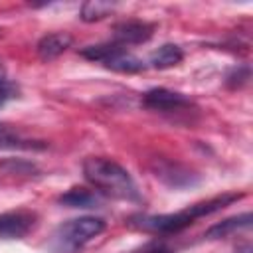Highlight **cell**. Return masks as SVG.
<instances>
[{"label":"cell","mask_w":253,"mask_h":253,"mask_svg":"<svg viewBox=\"0 0 253 253\" xmlns=\"http://www.w3.org/2000/svg\"><path fill=\"white\" fill-rule=\"evenodd\" d=\"M83 176L99 194L126 202H140V192L128 170L111 158L89 156L83 162Z\"/></svg>","instance_id":"obj_1"},{"label":"cell","mask_w":253,"mask_h":253,"mask_svg":"<svg viewBox=\"0 0 253 253\" xmlns=\"http://www.w3.org/2000/svg\"><path fill=\"white\" fill-rule=\"evenodd\" d=\"M103 231H105V219L95 215H83L61 223L55 229L51 243L59 253H75Z\"/></svg>","instance_id":"obj_2"},{"label":"cell","mask_w":253,"mask_h":253,"mask_svg":"<svg viewBox=\"0 0 253 253\" xmlns=\"http://www.w3.org/2000/svg\"><path fill=\"white\" fill-rule=\"evenodd\" d=\"M192 101L186 95L178 91H170L166 87H154L142 95V107L156 113H174V111L188 109Z\"/></svg>","instance_id":"obj_3"},{"label":"cell","mask_w":253,"mask_h":253,"mask_svg":"<svg viewBox=\"0 0 253 253\" xmlns=\"http://www.w3.org/2000/svg\"><path fill=\"white\" fill-rule=\"evenodd\" d=\"M152 34H154V24L144 20H123L113 26V42L123 47L144 43L152 38Z\"/></svg>","instance_id":"obj_4"},{"label":"cell","mask_w":253,"mask_h":253,"mask_svg":"<svg viewBox=\"0 0 253 253\" xmlns=\"http://www.w3.org/2000/svg\"><path fill=\"white\" fill-rule=\"evenodd\" d=\"M36 225V213L28 210H16L0 213V239H22Z\"/></svg>","instance_id":"obj_5"},{"label":"cell","mask_w":253,"mask_h":253,"mask_svg":"<svg viewBox=\"0 0 253 253\" xmlns=\"http://www.w3.org/2000/svg\"><path fill=\"white\" fill-rule=\"evenodd\" d=\"M71 43H73V38L67 32H51V34H45L40 38L36 51L42 61H51V59L59 57L65 49H69Z\"/></svg>","instance_id":"obj_6"},{"label":"cell","mask_w":253,"mask_h":253,"mask_svg":"<svg viewBox=\"0 0 253 253\" xmlns=\"http://www.w3.org/2000/svg\"><path fill=\"white\" fill-rule=\"evenodd\" d=\"M156 178H160L162 182H166L172 188H184V186H192L198 182L196 174H192L188 168H182L180 164H172V162H160L156 164L154 170Z\"/></svg>","instance_id":"obj_7"},{"label":"cell","mask_w":253,"mask_h":253,"mask_svg":"<svg viewBox=\"0 0 253 253\" xmlns=\"http://www.w3.org/2000/svg\"><path fill=\"white\" fill-rule=\"evenodd\" d=\"M103 65H105L107 69H113V71H119V73H138V71H142V69L146 67L140 57H136L134 53H130V51H128L126 47H123V45H119V47L103 61Z\"/></svg>","instance_id":"obj_8"},{"label":"cell","mask_w":253,"mask_h":253,"mask_svg":"<svg viewBox=\"0 0 253 253\" xmlns=\"http://www.w3.org/2000/svg\"><path fill=\"white\" fill-rule=\"evenodd\" d=\"M249 225H251V213L245 211L241 215H233V217H227V219L211 225L204 233V237L206 239H221V237H227V235H231L239 229H249Z\"/></svg>","instance_id":"obj_9"},{"label":"cell","mask_w":253,"mask_h":253,"mask_svg":"<svg viewBox=\"0 0 253 253\" xmlns=\"http://www.w3.org/2000/svg\"><path fill=\"white\" fill-rule=\"evenodd\" d=\"M184 59V51L180 45L176 43H164L160 47H156L150 57H148V65L154 69H170L174 65H178Z\"/></svg>","instance_id":"obj_10"},{"label":"cell","mask_w":253,"mask_h":253,"mask_svg":"<svg viewBox=\"0 0 253 253\" xmlns=\"http://www.w3.org/2000/svg\"><path fill=\"white\" fill-rule=\"evenodd\" d=\"M59 204L67 208H95L99 206V196L87 188H71L59 196Z\"/></svg>","instance_id":"obj_11"},{"label":"cell","mask_w":253,"mask_h":253,"mask_svg":"<svg viewBox=\"0 0 253 253\" xmlns=\"http://www.w3.org/2000/svg\"><path fill=\"white\" fill-rule=\"evenodd\" d=\"M117 8L115 2H101V0H89L81 4V20L83 22H99L103 18H107L113 10Z\"/></svg>","instance_id":"obj_12"},{"label":"cell","mask_w":253,"mask_h":253,"mask_svg":"<svg viewBox=\"0 0 253 253\" xmlns=\"http://www.w3.org/2000/svg\"><path fill=\"white\" fill-rule=\"evenodd\" d=\"M38 144L30 140H22L16 130H12L6 125H0V150L2 148H36Z\"/></svg>","instance_id":"obj_13"},{"label":"cell","mask_w":253,"mask_h":253,"mask_svg":"<svg viewBox=\"0 0 253 253\" xmlns=\"http://www.w3.org/2000/svg\"><path fill=\"white\" fill-rule=\"evenodd\" d=\"M249 79V67H235L229 75H227V85L229 87H241L243 83H247Z\"/></svg>","instance_id":"obj_14"},{"label":"cell","mask_w":253,"mask_h":253,"mask_svg":"<svg viewBox=\"0 0 253 253\" xmlns=\"http://www.w3.org/2000/svg\"><path fill=\"white\" fill-rule=\"evenodd\" d=\"M0 168H4V170H10V172H16V174H20V172H34L36 170V166L34 164H30V162H24V160H14V158H10V160H6V162H2L0 164Z\"/></svg>","instance_id":"obj_15"},{"label":"cell","mask_w":253,"mask_h":253,"mask_svg":"<svg viewBox=\"0 0 253 253\" xmlns=\"http://www.w3.org/2000/svg\"><path fill=\"white\" fill-rule=\"evenodd\" d=\"M10 97H14V87L8 83V85H4V87H0V107L10 99Z\"/></svg>","instance_id":"obj_16"},{"label":"cell","mask_w":253,"mask_h":253,"mask_svg":"<svg viewBox=\"0 0 253 253\" xmlns=\"http://www.w3.org/2000/svg\"><path fill=\"white\" fill-rule=\"evenodd\" d=\"M144 253H170V249L166 245H162V243L160 245L156 243V245H150L148 249H144Z\"/></svg>","instance_id":"obj_17"},{"label":"cell","mask_w":253,"mask_h":253,"mask_svg":"<svg viewBox=\"0 0 253 253\" xmlns=\"http://www.w3.org/2000/svg\"><path fill=\"white\" fill-rule=\"evenodd\" d=\"M8 85V77H6V67L0 63V87Z\"/></svg>","instance_id":"obj_18"}]
</instances>
